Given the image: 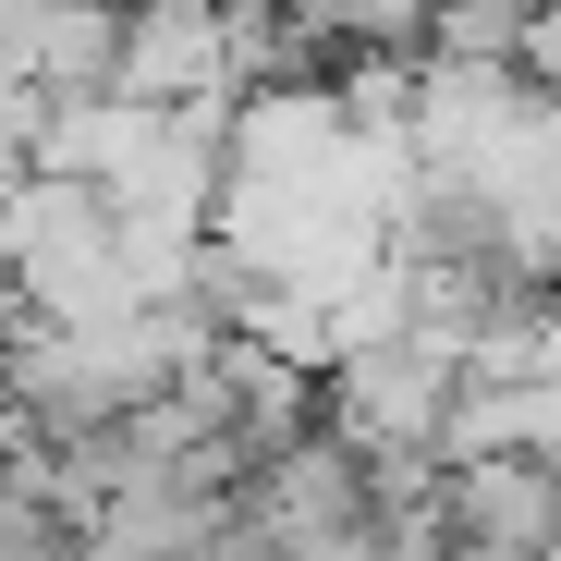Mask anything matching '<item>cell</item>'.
<instances>
[{
  "mask_svg": "<svg viewBox=\"0 0 561 561\" xmlns=\"http://www.w3.org/2000/svg\"><path fill=\"white\" fill-rule=\"evenodd\" d=\"M463 391V342L379 318V330H342L318 366V415L366 451V463H439V415Z\"/></svg>",
  "mask_w": 561,
  "mask_h": 561,
  "instance_id": "1",
  "label": "cell"
},
{
  "mask_svg": "<svg viewBox=\"0 0 561 561\" xmlns=\"http://www.w3.org/2000/svg\"><path fill=\"white\" fill-rule=\"evenodd\" d=\"M366 501H379V463H366L330 415H306V427L232 489L220 549H256V561H342V549L366 537Z\"/></svg>",
  "mask_w": 561,
  "mask_h": 561,
  "instance_id": "2",
  "label": "cell"
},
{
  "mask_svg": "<svg viewBox=\"0 0 561 561\" xmlns=\"http://www.w3.org/2000/svg\"><path fill=\"white\" fill-rule=\"evenodd\" d=\"M111 99L147 111H232L244 99V49L220 25V0H123V85Z\"/></svg>",
  "mask_w": 561,
  "mask_h": 561,
  "instance_id": "3",
  "label": "cell"
},
{
  "mask_svg": "<svg viewBox=\"0 0 561 561\" xmlns=\"http://www.w3.org/2000/svg\"><path fill=\"white\" fill-rule=\"evenodd\" d=\"M439 525L501 549V561H549L561 549V477L525 451H463V463H439Z\"/></svg>",
  "mask_w": 561,
  "mask_h": 561,
  "instance_id": "4",
  "label": "cell"
},
{
  "mask_svg": "<svg viewBox=\"0 0 561 561\" xmlns=\"http://www.w3.org/2000/svg\"><path fill=\"white\" fill-rule=\"evenodd\" d=\"M0 561H85V513L0 439Z\"/></svg>",
  "mask_w": 561,
  "mask_h": 561,
  "instance_id": "5",
  "label": "cell"
},
{
  "mask_svg": "<svg viewBox=\"0 0 561 561\" xmlns=\"http://www.w3.org/2000/svg\"><path fill=\"white\" fill-rule=\"evenodd\" d=\"M501 451H525V463H549V477H561V366L501 379Z\"/></svg>",
  "mask_w": 561,
  "mask_h": 561,
  "instance_id": "6",
  "label": "cell"
},
{
  "mask_svg": "<svg viewBox=\"0 0 561 561\" xmlns=\"http://www.w3.org/2000/svg\"><path fill=\"white\" fill-rule=\"evenodd\" d=\"M525 73L561 85V0H537V25H525Z\"/></svg>",
  "mask_w": 561,
  "mask_h": 561,
  "instance_id": "7",
  "label": "cell"
}]
</instances>
